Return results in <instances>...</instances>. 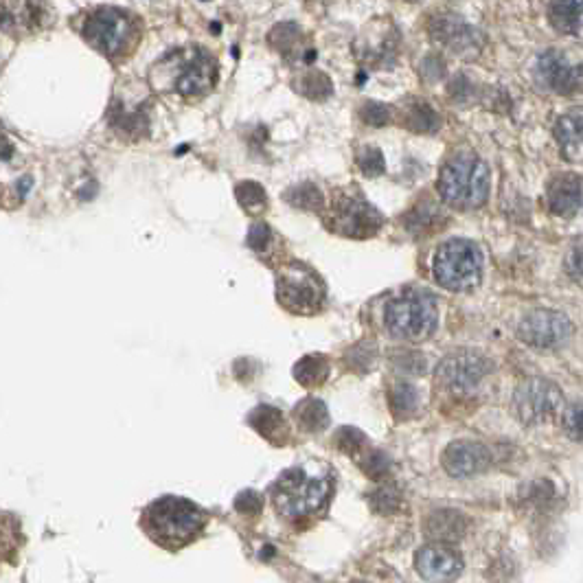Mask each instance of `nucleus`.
Wrapping results in <instances>:
<instances>
[{
	"label": "nucleus",
	"mask_w": 583,
	"mask_h": 583,
	"mask_svg": "<svg viewBox=\"0 0 583 583\" xmlns=\"http://www.w3.org/2000/svg\"><path fill=\"white\" fill-rule=\"evenodd\" d=\"M270 44L292 62H310L314 57V51L305 44L301 27L292 25V22H283V25L274 27L270 33Z\"/></svg>",
	"instance_id": "nucleus-21"
},
{
	"label": "nucleus",
	"mask_w": 583,
	"mask_h": 583,
	"mask_svg": "<svg viewBox=\"0 0 583 583\" xmlns=\"http://www.w3.org/2000/svg\"><path fill=\"white\" fill-rule=\"evenodd\" d=\"M237 200L242 207L248 211V213H264L268 209V196H266V191L261 185H257V182H242V185L237 187Z\"/></svg>",
	"instance_id": "nucleus-31"
},
{
	"label": "nucleus",
	"mask_w": 583,
	"mask_h": 583,
	"mask_svg": "<svg viewBox=\"0 0 583 583\" xmlns=\"http://www.w3.org/2000/svg\"><path fill=\"white\" fill-rule=\"evenodd\" d=\"M336 445L342 452L356 456L362 452L364 445H367V437L356 428H340L336 432Z\"/></svg>",
	"instance_id": "nucleus-36"
},
{
	"label": "nucleus",
	"mask_w": 583,
	"mask_h": 583,
	"mask_svg": "<svg viewBox=\"0 0 583 583\" xmlns=\"http://www.w3.org/2000/svg\"><path fill=\"white\" fill-rule=\"evenodd\" d=\"M331 496V480L327 476H312L305 470L285 472L272 487L274 507L285 518H305L320 511Z\"/></svg>",
	"instance_id": "nucleus-3"
},
{
	"label": "nucleus",
	"mask_w": 583,
	"mask_h": 583,
	"mask_svg": "<svg viewBox=\"0 0 583 583\" xmlns=\"http://www.w3.org/2000/svg\"><path fill=\"white\" fill-rule=\"evenodd\" d=\"M426 533L434 542H456L465 533V518L452 509L434 511L426 520Z\"/></svg>",
	"instance_id": "nucleus-22"
},
{
	"label": "nucleus",
	"mask_w": 583,
	"mask_h": 583,
	"mask_svg": "<svg viewBox=\"0 0 583 583\" xmlns=\"http://www.w3.org/2000/svg\"><path fill=\"white\" fill-rule=\"evenodd\" d=\"M294 88L299 90L303 97L312 101H323L334 93V84H331V79L320 71H305L303 75L294 79Z\"/></svg>",
	"instance_id": "nucleus-29"
},
{
	"label": "nucleus",
	"mask_w": 583,
	"mask_h": 583,
	"mask_svg": "<svg viewBox=\"0 0 583 583\" xmlns=\"http://www.w3.org/2000/svg\"><path fill=\"white\" fill-rule=\"evenodd\" d=\"M270 242H272V228L264 222L253 224V228H250V233H248V246L261 255L270 248Z\"/></svg>",
	"instance_id": "nucleus-39"
},
{
	"label": "nucleus",
	"mask_w": 583,
	"mask_h": 583,
	"mask_svg": "<svg viewBox=\"0 0 583 583\" xmlns=\"http://www.w3.org/2000/svg\"><path fill=\"white\" fill-rule=\"evenodd\" d=\"M397 49L399 33L388 18L371 20L369 25L362 29L358 40L353 42V53H356L360 64L377 68V71H384V68L393 66Z\"/></svg>",
	"instance_id": "nucleus-11"
},
{
	"label": "nucleus",
	"mask_w": 583,
	"mask_h": 583,
	"mask_svg": "<svg viewBox=\"0 0 583 583\" xmlns=\"http://www.w3.org/2000/svg\"><path fill=\"white\" fill-rule=\"evenodd\" d=\"M564 268L570 279L583 285V237L575 239V242L570 244L566 259H564Z\"/></svg>",
	"instance_id": "nucleus-34"
},
{
	"label": "nucleus",
	"mask_w": 583,
	"mask_h": 583,
	"mask_svg": "<svg viewBox=\"0 0 583 583\" xmlns=\"http://www.w3.org/2000/svg\"><path fill=\"white\" fill-rule=\"evenodd\" d=\"M483 277V255L467 239H452L434 257V279L452 292L474 290Z\"/></svg>",
	"instance_id": "nucleus-8"
},
{
	"label": "nucleus",
	"mask_w": 583,
	"mask_h": 583,
	"mask_svg": "<svg viewBox=\"0 0 583 583\" xmlns=\"http://www.w3.org/2000/svg\"><path fill=\"white\" fill-rule=\"evenodd\" d=\"M535 79L551 93L573 95L583 88V66L570 62L562 51L548 49L537 57Z\"/></svg>",
	"instance_id": "nucleus-14"
},
{
	"label": "nucleus",
	"mask_w": 583,
	"mask_h": 583,
	"mask_svg": "<svg viewBox=\"0 0 583 583\" xmlns=\"http://www.w3.org/2000/svg\"><path fill=\"white\" fill-rule=\"evenodd\" d=\"M277 301L296 316H312L325 303V285L303 261H290L279 270Z\"/></svg>",
	"instance_id": "nucleus-9"
},
{
	"label": "nucleus",
	"mask_w": 583,
	"mask_h": 583,
	"mask_svg": "<svg viewBox=\"0 0 583 583\" xmlns=\"http://www.w3.org/2000/svg\"><path fill=\"white\" fill-rule=\"evenodd\" d=\"M564 430L575 443H583V402L566 410Z\"/></svg>",
	"instance_id": "nucleus-37"
},
{
	"label": "nucleus",
	"mask_w": 583,
	"mask_h": 583,
	"mask_svg": "<svg viewBox=\"0 0 583 583\" xmlns=\"http://www.w3.org/2000/svg\"><path fill=\"white\" fill-rule=\"evenodd\" d=\"M371 507L377 513H395L402 507V491L395 485H382L371 494Z\"/></svg>",
	"instance_id": "nucleus-33"
},
{
	"label": "nucleus",
	"mask_w": 583,
	"mask_h": 583,
	"mask_svg": "<svg viewBox=\"0 0 583 583\" xmlns=\"http://www.w3.org/2000/svg\"><path fill=\"white\" fill-rule=\"evenodd\" d=\"M562 406V391L542 377L524 382L516 395H513V410L518 419L527 426H540L544 421L553 419Z\"/></svg>",
	"instance_id": "nucleus-10"
},
{
	"label": "nucleus",
	"mask_w": 583,
	"mask_h": 583,
	"mask_svg": "<svg viewBox=\"0 0 583 583\" xmlns=\"http://www.w3.org/2000/svg\"><path fill=\"white\" fill-rule=\"evenodd\" d=\"M491 371V362L474 351H459L445 358L437 369V382L456 395L472 391Z\"/></svg>",
	"instance_id": "nucleus-12"
},
{
	"label": "nucleus",
	"mask_w": 583,
	"mask_h": 583,
	"mask_svg": "<svg viewBox=\"0 0 583 583\" xmlns=\"http://www.w3.org/2000/svg\"><path fill=\"white\" fill-rule=\"evenodd\" d=\"M147 527L158 542L185 544L204 527V513L189 500L160 498L147 509Z\"/></svg>",
	"instance_id": "nucleus-7"
},
{
	"label": "nucleus",
	"mask_w": 583,
	"mask_h": 583,
	"mask_svg": "<svg viewBox=\"0 0 583 583\" xmlns=\"http://www.w3.org/2000/svg\"><path fill=\"white\" fill-rule=\"evenodd\" d=\"M548 18L559 33H577L583 25V3H553Z\"/></svg>",
	"instance_id": "nucleus-27"
},
{
	"label": "nucleus",
	"mask_w": 583,
	"mask_h": 583,
	"mask_svg": "<svg viewBox=\"0 0 583 583\" xmlns=\"http://www.w3.org/2000/svg\"><path fill=\"white\" fill-rule=\"evenodd\" d=\"M439 320V307L432 294L410 290L397 296L386 307L384 323L395 338L402 340H424L428 338Z\"/></svg>",
	"instance_id": "nucleus-5"
},
{
	"label": "nucleus",
	"mask_w": 583,
	"mask_h": 583,
	"mask_svg": "<svg viewBox=\"0 0 583 583\" xmlns=\"http://www.w3.org/2000/svg\"><path fill=\"white\" fill-rule=\"evenodd\" d=\"M573 334V325L570 320L553 310H537L529 316H524L518 325V338L524 345L535 349H555Z\"/></svg>",
	"instance_id": "nucleus-13"
},
{
	"label": "nucleus",
	"mask_w": 583,
	"mask_h": 583,
	"mask_svg": "<svg viewBox=\"0 0 583 583\" xmlns=\"http://www.w3.org/2000/svg\"><path fill=\"white\" fill-rule=\"evenodd\" d=\"M283 200L292 204L294 209L301 211H320L323 209V193L318 191L312 182H303V185H296L283 193Z\"/></svg>",
	"instance_id": "nucleus-30"
},
{
	"label": "nucleus",
	"mask_w": 583,
	"mask_h": 583,
	"mask_svg": "<svg viewBox=\"0 0 583 583\" xmlns=\"http://www.w3.org/2000/svg\"><path fill=\"white\" fill-rule=\"evenodd\" d=\"M14 156V145L7 139V134L0 128V160H9Z\"/></svg>",
	"instance_id": "nucleus-42"
},
{
	"label": "nucleus",
	"mask_w": 583,
	"mask_h": 583,
	"mask_svg": "<svg viewBox=\"0 0 583 583\" xmlns=\"http://www.w3.org/2000/svg\"><path fill=\"white\" fill-rule=\"evenodd\" d=\"M325 224L329 231L351 239H367L377 235L384 217L373 204L362 196L360 189H340L334 193L329 209L325 213Z\"/></svg>",
	"instance_id": "nucleus-6"
},
{
	"label": "nucleus",
	"mask_w": 583,
	"mask_h": 583,
	"mask_svg": "<svg viewBox=\"0 0 583 583\" xmlns=\"http://www.w3.org/2000/svg\"><path fill=\"white\" fill-rule=\"evenodd\" d=\"M294 377L296 382H301L307 388L323 386L329 377V360L327 356H320V353H312V356H305L294 367Z\"/></svg>",
	"instance_id": "nucleus-26"
},
{
	"label": "nucleus",
	"mask_w": 583,
	"mask_h": 583,
	"mask_svg": "<svg viewBox=\"0 0 583 583\" xmlns=\"http://www.w3.org/2000/svg\"><path fill=\"white\" fill-rule=\"evenodd\" d=\"M360 465H362V470L367 472V476H371V478H382L391 472V461L386 459V454L375 452V450L367 452V456H364V459L360 461Z\"/></svg>",
	"instance_id": "nucleus-38"
},
{
	"label": "nucleus",
	"mask_w": 583,
	"mask_h": 583,
	"mask_svg": "<svg viewBox=\"0 0 583 583\" xmlns=\"http://www.w3.org/2000/svg\"><path fill=\"white\" fill-rule=\"evenodd\" d=\"M294 419L299 428L305 432H320L329 426L327 406L314 397L303 399V402L294 408Z\"/></svg>",
	"instance_id": "nucleus-25"
},
{
	"label": "nucleus",
	"mask_w": 583,
	"mask_h": 583,
	"mask_svg": "<svg viewBox=\"0 0 583 583\" xmlns=\"http://www.w3.org/2000/svg\"><path fill=\"white\" fill-rule=\"evenodd\" d=\"M439 193L454 209L472 211L483 207L489 196V169L474 154H456L441 167Z\"/></svg>",
	"instance_id": "nucleus-2"
},
{
	"label": "nucleus",
	"mask_w": 583,
	"mask_h": 583,
	"mask_svg": "<svg viewBox=\"0 0 583 583\" xmlns=\"http://www.w3.org/2000/svg\"><path fill=\"white\" fill-rule=\"evenodd\" d=\"M415 568L421 579L430 583H450L461 575L463 559L450 546L430 544L417 551Z\"/></svg>",
	"instance_id": "nucleus-16"
},
{
	"label": "nucleus",
	"mask_w": 583,
	"mask_h": 583,
	"mask_svg": "<svg viewBox=\"0 0 583 583\" xmlns=\"http://www.w3.org/2000/svg\"><path fill=\"white\" fill-rule=\"evenodd\" d=\"M373 358H375V345H371V342H360L358 347H353L349 351V364L353 369H356V367L369 369Z\"/></svg>",
	"instance_id": "nucleus-40"
},
{
	"label": "nucleus",
	"mask_w": 583,
	"mask_h": 583,
	"mask_svg": "<svg viewBox=\"0 0 583 583\" xmlns=\"http://www.w3.org/2000/svg\"><path fill=\"white\" fill-rule=\"evenodd\" d=\"M356 163L360 167V171L364 176H369V178H377V176H382L384 174V169H386V163H384V156L382 152L377 150V147L373 145H364L358 150L356 154Z\"/></svg>",
	"instance_id": "nucleus-32"
},
{
	"label": "nucleus",
	"mask_w": 583,
	"mask_h": 583,
	"mask_svg": "<svg viewBox=\"0 0 583 583\" xmlns=\"http://www.w3.org/2000/svg\"><path fill=\"white\" fill-rule=\"evenodd\" d=\"M441 463L452 478H472L491 465V454L478 441H454L445 448Z\"/></svg>",
	"instance_id": "nucleus-17"
},
{
	"label": "nucleus",
	"mask_w": 583,
	"mask_h": 583,
	"mask_svg": "<svg viewBox=\"0 0 583 583\" xmlns=\"http://www.w3.org/2000/svg\"><path fill=\"white\" fill-rule=\"evenodd\" d=\"M250 426H253L259 434H264L270 441H281L283 437H288V426H285V419L281 415V410L272 406H259L248 417Z\"/></svg>",
	"instance_id": "nucleus-24"
},
{
	"label": "nucleus",
	"mask_w": 583,
	"mask_h": 583,
	"mask_svg": "<svg viewBox=\"0 0 583 583\" xmlns=\"http://www.w3.org/2000/svg\"><path fill=\"white\" fill-rule=\"evenodd\" d=\"M555 139L564 158L583 163V110H573L559 117L555 125Z\"/></svg>",
	"instance_id": "nucleus-20"
},
{
	"label": "nucleus",
	"mask_w": 583,
	"mask_h": 583,
	"mask_svg": "<svg viewBox=\"0 0 583 583\" xmlns=\"http://www.w3.org/2000/svg\"><path fill=\"white\" fill-rule=\"evenodd\" d=\"M548 209L555 215H575L583 202V182L573 174H557L546 189Z\"/></svg>",
	"instance_id": "nucleus-19"
},
{
	"label": "nucleus",
	"mask_w": 583,
	"mask_h": 583,
	"mask_svg": "<svg viewBox=\"0 0 583 583\" xmlns=\"http://www.w3.org/2000/svg\"><path fill=\"white\" fill-rule=\"evenodd\" d=\"M237 509L242 513H257L261 509V498L255 491H244V494L237 498Z\"/></svg>",
	"instance_id": "nucleus-41"
},
{
	"label": "nucleus",
	"mask_w": 583,
	"mask_h": 583,
	"mask_svg": "<svg viewBox=\"0 0 583 583\" xmlns=\"http://www.w3.org/2000/svg\"><path fill=\"white\" fill-rule=\"evenodd\" d=\"M404 125L408 130L419 132V134H432L439 130L441 119L439 114L434 112V108L428 104L424 99H413V101H406L404 106Z\"/></svg>",
	"instance_id": "nucleus-23"
},
{
	"label": "nucleus",
	"mask_w": 583,
	"mask_h": 583,
	"mask_svg": "<svg viewBox=\"0 0 583 583\" xmlns=\"http://www.w3.org/2000/svg\"><path fill=\"white\" fill-rule=\"evenodd\" d=\"M419 404V395H417V388L408 382H395L391 386V391H388V406L395 413V417L399 419H406V417H413L415 410Z\"/></svg>",
	"instance_id": "nucleus-28"
},
{
	"label": "nucleus",
	"mask_w": 583,
	"mask_h": 583,
	"mask_svg": "<svg viewBox=\"0 0 583 583\" xmlns=\"http://www.w3.org/2000/svg\"><path fill=\"white\" fill-rule=\"evenodd\" d=\"M391 117H393L391 108L380 104V101H367V104L360 108V119L367 125H373V128H382V125L391 123Z\"/></svg>",
	"instance_id": "nucleus-35"
},
{
	"label": "nucleus",
	"mask_w": 583,
	"mask_h": 583,
	"mask_svg": "<svg viewBox=\"0 0 583 583\" xmlns=\"http://www.w3.org/2000/svg\"><path fill=\"white\" fill-rule=\"evenodd\" d=\"M430 36L454 55H461L465 60L474 57L483 49V36L472 25H467L456 14H437L430 20Z\"/></svg>",
	"instance_id": "nucleus-15"
},
{
	"label": "nucleus",
	"mask_w": 583,
	"mask_h": 583,
	"mask_svg": "<svg viewBox=\"0 0 583 583\" xmlns=\"http://www.w3.org/2000/svg\"><path fill=\"white\" fill-rule=\"evenodd\" d=\"M82 38L108 60H123L141 42V22L117 7H97L82 20Z\"/></svg>",
	"instance_id": "nucleus-1"
},
{
	"label": "nucleus",
	"mask_w": 583,
	"mask_h": 583,
	"mask_svg": "<svg viewBox=\"0 0 583 583\" xmlns=\"http://www.w3.org/2000/svg\"><path fill=\"white\" fill-rule=\"evenodd\" d=\"M49 18V7L42 3H0V31L25 38L36 33Z\"/></svg>",
	"instance_id": "nucleus-18"
},
{
	"label": "nucleus",
	"mask_w": 583,
	"mask_h": 583,
	"mask_svg": "<svg viewBox=\"0 0 583 583\" xmlns=\"http://www.w3.org/2000/svg\"><path fill=\"white\" fill-rule=\"evenodd\" d=\"M154 68L165 86L182 97L207 95L217 82V62L202 49L178 51Z\"/></svg>",
	"instance_id": "nucleus-4"
}]
</instances>
